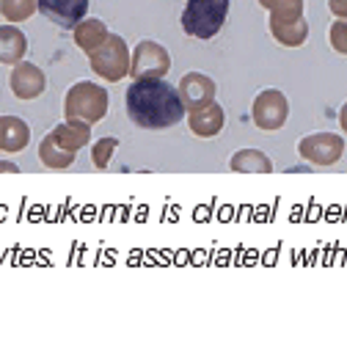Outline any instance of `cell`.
<instances>
[{
    "mask_svg": "<svg viewBox=\"0 0 347 361\" xmlns=\"http://www.w3.org/2000/svg\"><path fill=\"white\" fill-rule=\"evenodd\" d=\"M264 11L276 20H300L303 17V0H257Z\"/></svg>",
    "mask_w": 347,
    "mask_h": 361,
    "instance_id": "obj_20",
    "label": "cell"
},
{
    "mask_svg": "<svg viewBox=\"0 0 347 361\" xmlns=\"http://www.w3.org/2000/svg\"><path fill=\"white\" fill-rule=\"evenodd\" d=\"M229 17V0H188L182 11V30L193 39H215Z\"/></svg>",
    "mask_w": 347,
    "mask_h": 361,
    "instance_id": "obj_2",
    "label": "cell"
},
{
    "mask_svg": "<svg viewBox=\"0 0 347 361\" xmlns=\"http://www.w3.org/2000/svg\"><path fill=\"white\" fill-rule=\"evenodd\" d=\"M116 149H118V138H114V135L99 138V141L94 144V149H91V160H94V166H97L99 171H105V169L111 166V157H114Z\"/></svg>",
    "mask_w": 347,
    "mask_h": 361,
    "instance_id": "obj_21",
    "label": "cell"
},
{
    "mask_svg": "<svg viewBox=\"0 0 347 361\" xmlns=\"http://www.w3.org/2000/svg\"><path fill=\"white\" fill-rule=\"evenodd\" d=\"M28 53V36L17 28L14 23L0 25V63L17 66Z\"/></svg>",
    "mask_w": 347,
    "mask_h": 361,
    "instance_id": "obj_12",
    "label": "cell"
},
{
    "mask_svg": "<svg viewBox=\"0 0 347 361\" xmlns=\"http://www.w3.org/2000/svg\"><path fill=\"white\" fill-rule=\"evenodd\" d=\"M108 105H111V97H108V91L102 89L99 83L80 80V83H75L72 89L66 91V97H63V116L97 124V121H102L108 116Z\"/></svg>",
    "mask_w": 347,
    "mask_h": 361,
    "instance_id": "obj_3",
    "label": "cell"
},
{
    "mask_svg": "<svg viewBox=\"0 0 347 361\" xmlns=\"http://www.w3.org/2000/svg\"><path fill=\"white\" fill-rule=\"evenodd\" d=\"M224 124H226V114L218 102H209L199 111H190V116H188L190 133L199 135V138H215L224 130Z\"/></svg>",
    "mask_w": 347,
    "mask_h": 361,
    "instance_id": "obj_11",
    "label": "cell"
},
{
    "mask_svg": "<svg viewBox=\"0 0 347 361\" xmlns=\"http://www.w3.org/2000/svg\"><path fill=\"white\" fill-rule=\"evenodd\" d=\"M88 61H91L94 75H99L105 83H118L130 75L133 53L127 50V42L121 36L111 33L94 53H88Z\"/></svg>",
    "mask_w": 347,
    "mask_h": 361,
    "instance_id": "obj_4",
    "label": "cell"
},
{
    "mask_svg": "<svg viewBox=\"0 0 347 361\" xmlns=\"http://www.w3.org/2000/svg\"><path fill=\"white\" fill-rule=\"evenodd\" d=\"M298 154L309 166H334L345 154V138L336 133H312L298 141Z\"/></svg>",
    "mask_w": 347,
    "mask_h": 361,
    "instance_id": "obj_7",
    "label": "cell"
},
{
    "mask_svg": "<svg viewBox=\"0 0 347 361\" xmlns=\"http://www.w3.org/2000/svg\"><path fill=\"white\" fill-rule=\"evenodd\" d=\"M251 119L254 124L264 130V133H273V130H281L289 119V99L284 91L279 89H264L254 97V105H251Z\"/></svg>",
    "mask_w": 347,
    "mask_h": 361,
    "instance_id": "obj_6",
    "label": "cell"
},
{
    "mask_svg": "<svg viewBox=\"0 0 347 361\" xmlns=\"http://www.w3.org/2000/svg\"><path fill=\"white\" fill-rule=\"evenodd\" d=\"M39 160H42V166H44V169L63 171V169H69V166L75 163V152L63 149L56 138L47 133V135L42 138V144H39Z\"/></svg>",
    "mask_w": 347,
    "mask_h": 361,
    "instance_id": "obj_17",
    "label": "cell"
},
{
    "mask_svg": "<svg viewBox=\"0 0 347 361\" xmlns=\"http://www.w3.org/2000/svg\"><path fill=\"white\" fill-rule=\"evenodd\" d=\"M328 8H331V14H334V17L347 20V0H328Z\"/></svg>",
    "mask_w": 347,
    "mask_h": 361,
    "instance_id": "obj_23",
    "label": "cell"
},
{
    "mask_svg": "<svg viewBox=\"0 0 347 361\" xmlns=\"http://www.w3.org/2000/svg\"><path fill=\"white\" fill-rule=\"evenodd\" d=\"M8 86H11L17 99H36V97H42L44 89H47V75L36 63L20 61L17 66H11Z\"/></svg>",
    "mask_w": 347,
    "mask_h": 361,
    "instance_id": "obj_9",
    "label": "cell"
},
{
    "mask_svg": "<svg viewBox=\"0 0 347 361\" xmlns=\"http://www.w3.org/2000/svg\"><path fill=\"white\" fill-rule=\"evenodd\" d=\"M331 47L339 53V56H347V20H336L331 25Z\"/></svg>",
    "mask_w": 347,
    "mask_h": 361,
    "instance_id": "obj_22",
    "label": "cell"
},
{
    "mask_svg": "<svg viewBox=\"0 0 347 361\" xmlns=\"http://www.w3.org/2000/svg\"><path fill=\"white\" fill-rule=\"evenodd\" d=\"M267 28H270L273 39L281 47H303L306 39H309V23H306V17H300V20H276V17H270L267 20Z\"/></svg>",
    "mask_w": 347,
    "mask_h": 361,
    "instance_id": "obj_13",
    "label": "cell"
},
{
    "mask_svg": "<svg viewBox=\"0 0 347 361\" xmlns=\"http://www.w3.org/2000/svg\"><path fill=\"white\" fill-rule=\"evenodd\" d=\"M39 11L63 30H75L88 14V0H36Z\"/></svg>",
    "mask_w": 347,
    "mask_h": 361,
    "instance_id": "obj_8",
    "label": "cell"
},
{
    "mask_svg": "<svg viewBox=\"0 0 347 361\" xmlns=\"http://www.w3.org/2000/svg\"><path fill=\"white\" fill-rule=\"evenodd\" d=\"M124 111L135 127L144 130H169L185 119V102L179 89L166 83L163 78L133 80L124 94Z\"/></svg>",
    "mask_w": 347,
    "mask_h": 361,
    "instance_id": "obj_1",
    "label": "cell"
},
{
    "mask_svg": "<svg viewBox=\"0 0 347 361\" xmlns=\"http://www.w3.org/2000/svg\"><path fill=\"white\" fill-rule=\"evenodd\" d=\"M339 127L345 130V135H347V102L342 105V111H339Z\"/></svg>",
    "mask_w": 347,
    "mask_h": 361,
    "instance_id": "obj_25",
    "label": "cell"
},
{
    "mask_svg": "<svg viewBox=\"0 0 347 361\" xmlns=\"http://www.w3.org/2000/svg\"><path fill=\"white\" fill-rule=\"evenodd\" d=\"M14 171H20V166H17V163H8V160H0V174H14Z\"/></svg>",
    "mask_w": 347,
    "mask_h": 361,
    "instance_id": "obj_24",
    "label": "cell"
},
{
    "mask_svg": "<svg viewBox=\"0 0 347 361\" xmlns=\"http://www.w3.org/2000/svg\"><path fill=\"white\" fill-rule=\"evenodd\" d=\"M50 135L56 138L63 149L78 154V149H83L88 141H91V124L80 119H66L63 124H56L50 130Z\"/></svg>",
    "mask_w": 347,
    "mask_h": 361,
    "instance_id": "obj_15",
    "label": "cell"
},
{
    "mask_svg": "<svg viewBox=\"0 0 347 361\" xmlns=\"http://www.w3.org/2000/svg\"><path fill=\"white\" fill-rule=\"evenodd\" d=\"M30 144V127L17 116H0V152L17 154Z\"/></svg>",
    "mask_w": 347,
    "mask_h": 361,
    "instance_id": "obj_14",
    "label": "cell"
},
{
    "mask_svg": "<svg viewBox=\"0 0 347 361\" xmlns=\"http://www.w3.org/2000/svg\"><path fill=\"white\" fill-rule=\"evenodd\" d=\"M171 72V53L154 42L144 39L135 44L133 50V63H130V78L133 80H144V78H166Z\"/></svg>",
    "mask_w": 347,
    "mask_h": 361,
    "instance_id": "obj_5",
    "label": "cell"
},
{
    "mask_svg": "<svg viewBox=\"0 0 347 361\" xmlns=\"http://www.w3.org/2000/svg\"><path fill=\"white\" fill-rule=\"evenodd\" d=\"M229 169L240 171V174H270L273 171V160L262 149H240L237 154H231Z\"/></svg>",
    "mask_w": 347,
    "mask_h": 361,
    "instance_id": "obj_16",
    "label": "cell"
},
{
    "mask_svg": "<svg viewBox=\"0 0 347 361\" xmlns=\"http://www.w3.org/2000/svg\"><path fill=\"white\" fill-rule=\"evenodd\" d=\"M72 33H75V47L83 50V53H94L111 36V30L105 28L102 20H83Z\"/></svg>",
    "mask_w": 347,
    "mask_h": 361,
    "instance_id": "obj_18",
    "label": "cell"
},
{
    "mask_svg": "<svg viewBox=\"0 0 347 361\" xmlns=\"http://www.w3.org/2000/svg\"><path fill=\"white\" fill-rule=\"evenodd\" d=\"M179 97H182V102H185V108L188 111H199L204 105H209V102H215V80L209 78V75H204V72H188L182 80H179Z\"/></svg>",
    "mask_w": 347,
    "mask_h": 361,
    "instance_id": "obj_10",
    "label": "cell"
},
{
    "mask_svg": "<svg viewBox=\"0 0 347 361\" xmlns=\"http://www.w3.org/2000/svg\"><path fill=\"white\" fill-rule=\"evenodd\" d=\"M36 11H39L36 0H0V17L6 23H14V25L30 20Z\"/></svg>",
    "mask_w": 347,
    "mask_h": 361,
    "instance_id": "obj_19",
    "label": "cell"
}]
</instances>
